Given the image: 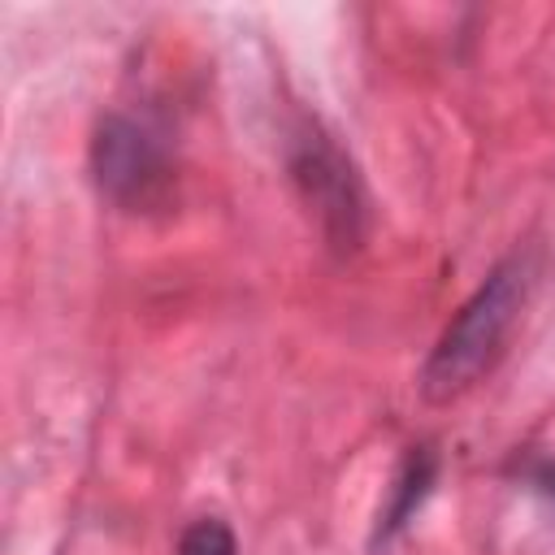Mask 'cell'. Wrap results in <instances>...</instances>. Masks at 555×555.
Segmentation results:
<instances>
[{
	"instance_id": "cell-4",
	"label": "cell",
	"mask_w": 555,
	"mask_h": 555,
	"mask_svg": "<svg viewBox=\"0 0 555 555\" xmlns=\"http://www.w3.org/2000/svg\"><path fill=\"white\" fill-rule=\"evenodd\" d=\"M434 477H438V460H434V451H429V447H412V451L403 455L399 473H395L390 507H386V516H382V533H386V538H390L395 529L408 525V516H412V512L421 507V499L429 494Z\"/></svg>"
},
{
	"instance_id": "cell-2",
	"label": "cell",
	"mask_w": 555,
	"mask_h": 555,
	"mask_svg": "<svg viewBox=\"0 0 555 555\" xmlns=\"http://www.w3.org/2000/svg\"><path fill=\"white\" fill-rule=\"evenodd\" d=\"M91 169H95L100 191L130 212H147V208L165 204L169 182H173L160 139L130 117L100 121V130L91 139Z\"/></svg>"
},
{
	"instance_id": "cell-5",
	"label": "cell",
	"mask_w": 555,
	"mask_h": 555,
	"mask_svg": "<svg viewBox=\"0 0 555 555\" xmlns=\"http://www.w3.org/2000/svg\"><path fill=\"white\" fill-rule=\"evenodd\" d=\"M178 555H238V546H234V533H230L225 520H217V516H199L195 525L182 529V538H178Z\"/></svg>"
},
{
	"instance_id": "cell-3",
	"label": "cell",
	"mask_w": 555,
	"mask_h": 555,
	"mask_svg": "<svg viewBox=\"0 0 555 555\" xmlns=\"http://www.w3.org/2000/svg\"><path fill=\"white\" fill-rule=\"evenodd\" d=\"M291 173L304 191V199L317 208L321 230L330 234L334 247H356L364 234V195L356 182V169L347 156L317 130L299 134L291 152Z\"/></svg>"
},
{
	"instance_id": "cell-6",
	"label": "cell",
	"mask_w": 555,
	"mask_h": 555,
	"mask_svg": "<svg viewBox=\"0 0 555 555\" xmlns=\"http://www.w3.org/2000/svg\"><path fill=\"white\" fill-rule=\"evenodd\" d=\"M525 477H529L542 494H551V499H555V460H538V464H529V468H525Z\"/></svg>"
},
{
	"instance_id": "cell-1",
	"label": "cell",
	"mask_w": 555,
	"mask_h": 555,
	"mask_svg": "<svg viewBox=\"0 0 555 555\" xmlns=\"http://www.w3.org/2000/svg\"><path fill=\"white\" fill-rule=\"evenodd\" d=\"M525 286H529V269L520 260H503L477 286V295L455 312V321L442 330L438 347L429 351V360L421 369L425 399L447 403V399L464 395L481 373H490V364L503 356L512 321L525 304Z\"/></svg>"
}]
</instances>
